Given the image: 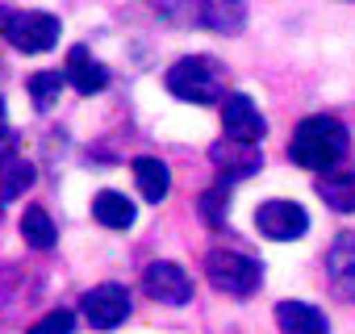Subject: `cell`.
<instances>
[{"instance_id": "1", "label": "cell", "mask_w": 355, "mask_h": 334, "mask_svg": "<svg viewBox=\"0 0 355 334\" xmlns=\"http://www.w3.org/2000/svg\"><path fill=\"white\" fill-rule=\"evenodd\" d=\"M288 155L297 167H309V172H326L347 155V130L343 121L326 117V113H313L305 117L297 130H293V142H288Z\"/></svg>"}, {"instance_id": "2", "label": "cell", "mask_w": 355, "mask_h": 334, "mask_svg": "<svg viewBox=\"0 0 355 334\" xmlns=\"http://www.w3.org/2000/svg\"><path fill=\"white\" fill-rule=\"evenodd\" d=\"M167 88L180 96V100H193V105H214L222 100V88H226V67L209 55H189L180 59L171 71H167Z\"/></svg>"}, {"instance_id": "3", "label": "cell", "mask_w": 355, "mask_h": 334, "mask_svg": "<svg viewBox=\"0 0 355 334\" xmlns=\"http://www.w3.org/2000/svg\"><path fill=\"white\" fill-rule=\"evenodd\" d=\"M205 276H209V284L218 292H230V297H251L259 288V280H263V272H259V263L251 255L226 251V247L205 255Z\"/></svg>"}, {"instance_id": "4", "label": "cell", "mask_w": 355, "mask_h": 334, "mask_svg": "<svg viewBox=\"0 0 355 334\" xmlns=\"http://www.w3.org/2000/svg\"><path fill=\"white\" fill-rule=\"evenodd\" d=\"M0 34L26 55H42L59 42V21L38 9H0Z\"/></svg>"}, {"instance_id": "5", "label": "cell", "mask_w": 355, "mask_h": 334, "mask_svg": "<svg viewBox=\"0 0 355 334\" xmlns=\"http://www.w3.org/2000/svg\"><path fill=\"white\" fill-rule=\"evenodd\" d=\"M255 230L272 243H297L305 238L309 230V213L297 205V201H284V197H272L255 209Z\"/></svg>"}, {"instance_id": "6", "label": "cell", "mask_w": 355, "mask_h": 334, "mask_svg": "<svg viewBox=\"0 0 355 334\" xmlns=\"http://www.w3.org/2000/svg\"><path fill=\"white\" fill-rule=\"evenodd\" d=\"M222 130H226L230 142L255 146V142L268 134V121H263V113L255 109V100H251L247 92H234V96L222 100Z\"/></svg>"}, {"instance_id": "7", "label": "cell", "mask_w": 355, "mask_h": 334, "mask_svg": "<svg viewBox=\"0 0 355 334\" xmlns=\"http://www.w3.org/2000/svg\"><path fill=\"white\" fill-rule=\"evenodd\" d=\"M142 284H146V292H150L155 301H163V305H184V301L193 297V276H189L180 263H167V259L150 263L146 276H142Z\"/></svg>"}, {"instance_id": "8", "label": "cell", "mask_w": 355, "mask_h": 334, "mask_svg": "<svg viewBox=\"0 0 355 334\" xmlns=\"http://www.w3.org/2000/svg\"><path fill=\"white\" fill-rule=\"evenodd\" d=\"M130 313V292L121 284H96L88 297H84V317L96 326V330H113L121 326Z\"/></svg>"}, {"instance_id": "9", "label": "cell", "mask_w": 355, "mask_h": 334, "mask_svg": "<svg viewBox=\"0 0 355 334\" xmlns=\"http://www.w3.org/2000/svg\"><path fill=\"white\" fill-rule=\"evenodd\" d=\"M326 276H330V284H334L338 297L355 301V234L351 230H343L330 243V251H326Z\"/></svg>"}, {"instance_id": "10", "label": "cell", "mask_w": 355, "mask_h": 334, "mask_svg": "<svg viewBox=\"0 0 355 334\" xmlns=\"http://www.w3.org/2000/svg\"><path fill=\"white\" fill-rule=\"evenodd\" d=\"M276 322L284 334H330L326 313L309 301H280L276 305Z\"/></svg>"}, {"instance_id": "11", "label": "cell", "mask_w": 355, "mask_h": 334, "mask_svg": "<svg viewBox=\"0 0 355 334\" xmlns=\"http://www.w3.org/2000/svg\"><path fill=\"white\" fill-rule=\"evenodd\" d=\"M197 26H209L214 34H239L247 26V9L234 0H209V5H197Z\"/></svg>"}, {"instance_id": "12", "label": "cell", "mask_w": 355, "mask_h": 334, "mask_svg": "<svg viewBox=\"0 0 355 334\" xmlns=\"http://www.w3.org/2000/svg\"><path fill=\"white\" fill-rule=\"evenodd\" d=\"M67 80H71L84 96H92V92H101V88L109 84V71H105L84 46H71V55H67Z\"/></svg>"}, {"instance_id": "13", "label": "cell", "mask_w": 355, "mask_h": 334, "mask_svg": "<svg viewBox=\"0 0 355 334\" xmlns=\"http://www.w3.org/2000/svg\"><path fill=\"white\" fill-rule=\"evenodd\" d=\"M134 180H138V193L146 197V201H163L167 197V188H171V172H167V163L163 159H150V155H142V159H134Z\"/></svg>"}, {"instance_id": "14", "label": "cell", "mask_w": 355, "mask_h": 334, "mask_svg": "<svg viewBox=\"0 0 355 334\" xmlns=\"http://www.w3.org/2000/svg\"><path fill=\"white\" fill-rule=\"evenodd\" d=\"M318 197L334 209V213H355V172H330L318 180Z\"/></svg>"}, {"instance_id": "15", "label": "cell", "mask_w": 355, "mask_h": 334, "mask_svg": "<svg viewBox=\"0 0 355 334\" xmlns=\"http://www.w3.org/2000/svg\"><path fill=\"white\" fill-rule=\"evenodd\" d=\"M92 218H96L101 226H109V230H125V226H134V205H130L121 193L105 188V193L92 197Z\"/></svg>"}, {"instance_id": "16", "label": "cell", "mask_w": 355, "mask_h": 334, "mask_svg": "<svg viewBox=\"0 0 355 334\" xmlns=\"http://www.w3.org/2000/svg\"><path fill=\"white\" fill-rule=\"evenodd\" d=\"M21 234H26V243H30V247L51 251V247H55V226H51V213H46V209H38V205H30V209L21 213Z\"/></svg>"}, {"instance_id": "17", "label": "cell", "mask_w": 355, "mask_h": 334, "mask_svg": "<svg viewBox=\"0 0 355 334\" xmlns=\"http://www.w3.org/2000/svg\"><path fill=\"white\" fill-rule=\"evenodd\" d=\"M63 84H67V76H63V71H38V76H30V96H34V105H38L42 113H46V109H55V100H59Z\"/></svg>"}, {"instance_id": "18", "label": "cell", "mask_w": 355, "mask_h": 334, "mask_svg": "<svg viewBox=\"0 0 355 334\" xmlns=\"http://www.w3.org/2000/svg\"><path fill=\"white\" fill-rule=\"evenodd\" d=\"M214 159H218V163H226V159H230V163H239V172H243V176L259 167V155H255L251 146H243V142H230V146H226V142H218V146H214Z\"/></svg>"}, {"instance_id": "19", "label": "cell", "mask_w": 355, "mask_h": 334, "mask_svg": "<svg viewBox=\"0 0 355 334\" xmlns=\"http://www.w3.org/2000/svg\"><path fill=\"white\" fill-rule=\"evenodd\" d=\"M5 172H9V176H5V188H0V197H5V201H13L21 188H30V184H34V167H30V163H21V159H13Z\"/></svg>"}, {"instance_id": "20", "label": "cell", "mask_w": 355, "mask_h": 334, "mask_svg": "<svg viewBox=\"0 0 355 334\" xmlns=\"http://www.w3.org/2000/svg\"><path fill=\"white\" fill-rule=\"evenodd\" d=\"M71 326H76V317L67 313V309H51L42 322H34L26 334H71Z\"/></svg>"}, {"instance_id": "21", "label": "cell", "mask_w": 355, "mask_h": 334, "mask_svg": "<svg viewBox=\"0 0 355 334\" xmlns=\"http://www.w3.org/2000/svg\"><path fill=\"white\" fill-rule=\"evenodd\" d=\"M0 134H5V100H0Z\"/></svg>"}]
</instances>
